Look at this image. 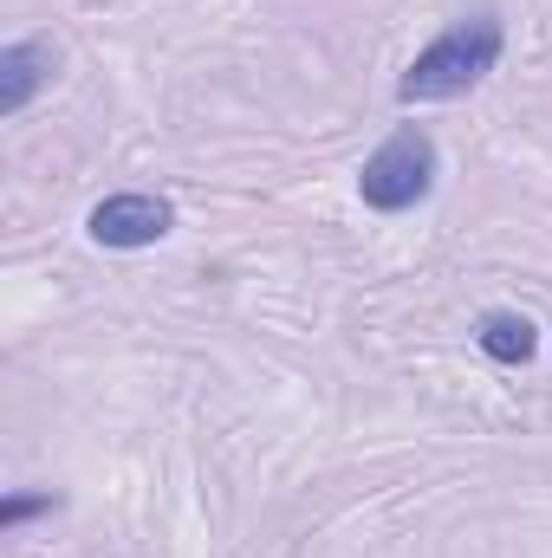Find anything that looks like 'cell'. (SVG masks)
<instances>
[{
  "mask_svg": "<svg viewBox=\"0 0 552 558\" xmlns=\"http://www.w3.org/2000/svg\"><path fill=\"white\" fill-rule=\"evenodd\" d=\"M501 13H468V20H455L448 33H435L422 52L410 59V72L397 78V98L404 105H448V98H461V92H475L494 65H501Z\"/></svg>",
  "mask_w": 552,
  "mask_h": 558,
  "instance_id": "cell-1",
  "label": "cell"
},
{
  "mask_svg": "<svg viewBox=\"0 0 552 558\" xmlns=\"http://www.w3.org/2000/svg\"><path fill=\"white\" fill-rule=\"evenodd\" d=\"M435 175H442L435 137L416 131V124H404L397 137H384L371 156H364L358 195H364V208H377V215H404V208H416V202H429Z\"/></svg>",
  "mask_w": 552,
  "mask_h": 558,
  "instance_id": "cell-2",
  "label": "cell"
},
{
  "mask_svg": "<svg viewBox=\"0 0 552 558\" xmlns=\"http://www.w3.org/2000/svg\"><path fill=\"white\" fill-rule=\"evenodd\" d=\"M85 228H92V241H98V247L131 254V247H156V241L176 228V208H169L163 195L124 189V195H105V202L85 215Z\"/></svg>",
  "mask_w": 552,
  "mask_h": 558,
  "instance_id": "cell-3",
  "label": "cell"
},
{
  "mask_svg": "<svg viewBox=\"0 0 552 558\" xmlns=\"http://www.w3.org/2000/svg\"><path fill=\"white\" fill-rule=\"evenodd\" d=\"M52 65H59V52H52L46 39H13V46H0V118H20V111L39 98V85L52 78Z\"/></svg>",
  "mask_w": 552,
  "mask_h": 558,
  "instance_id": "cell-4",
  "label": "cell"
},
{
  "mask_svg": "<svg viewBox=\"0 0 552 558\" xmlns=\"http://www.w3.org/2000/svg\"><path fill=\"white\" fill-rule=\"evenodd\" d=\"M475 344H481L494 364H527V357L540 351V331H533V318H520V312H488V318L475 325Z\"/></svg>",
  "mask_w": 552,
  "mask_h": 558,
  "instance_id": "cell-5",
  "label": "cell"
},
{
  "mask_svg": "<svg viewBox=\"0 0 552 558\" xmlns=\"http://www.w3.org/2000/svg\"><path fill=\"white\" fill-rule=\"evenodd\" d=\"M33 513H52V494H13V500L0 507V526H20V520H33Z\"/></svg>",
  "mask_w": 552,
  "mask_h": 558,
  "instance_id": "cell-6",
  "label": "cell"
}]
</instances>
